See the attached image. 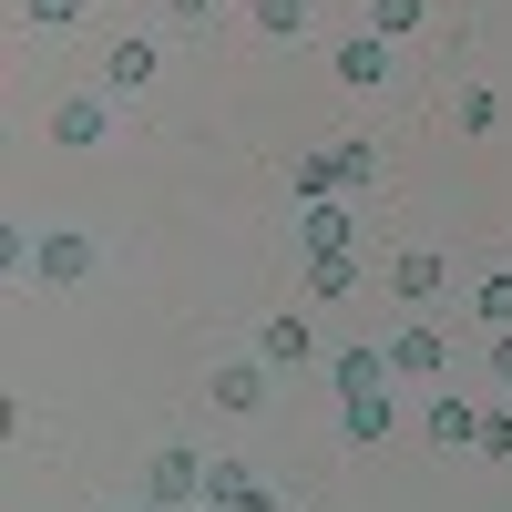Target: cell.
<instances>
[{
  "label": "cell",
  "mask_w": 512,
  "mask_h": 512,
  "mask_svg": "<svg viewBox=\"0 0 512 512\" xmlns=\"http://www.w3.org/2000/svg\"><path fill=\"white\" fill-rule=\"evenodd\" d=\"M451 113H461V134H492V123H502V103H492V93H461Z\"/></svg>",
  "instance_id": "21"
},
{
  "label": "cell",
  "mask_w": 512,
  "mask_h": 512,
  "mask_svg": "<svg viewBox=\"0 0 512 512\" xmlns=\"http://www.w3.org/2000/svg\"><path fill=\"white\" fill-rule=\"evenodd\" d=\"M420 21H431V0H369V31H379V41H400V31H420Z\"/></svg>",
  "instance_id": "17"
},
{
  "label": "cell",
  "mask_w": 512,
  "mask_h": 512,
  "mask_svg": "<svg viewBox=\"0 0 512 512\" xmlns=\"http://www.w3.org/2000/svg\"><path fill=\"white\" fill-rule=\"evenodd\" d=\"M420 420H431V441H441V451H482V410H472V400H451V390H441Z\"/></svg>",
  "instance_id": "10"
},
{
  "label": "cell",
  "mask_w": 512,
  "mask_h": 512,
  "mask_svg": "<svg viewBox=\"0 0 512 512\" xmlns=\"http://www.w3.org/2000/svg\"><path fill=\"white\" fill-rule=\"evenodd\" d=\"M297 246L308 256H349V216H338V205H297Z\"/></svg>",
  "instance_id": "13"
},
{
  "label": "cell",
  "mask_w": 512,
  "mask_h": 512,
  "mask_svg": "<svg viewBox=\"0 0 512 512\" xmlns=\"http://www.w3.org/2000/svg\"><path fill=\"white\" fill-rule=\"evenodd\" d=\"M390 369H400V379H441V369H451V338H441L431 318H410V328L390 338Z\"/></svg>",
  "instance_id": "3"
},
{
  "label": "cell",
  "mask_w": 512,
  "mask_h": 512,
  "mask_svg": "<svg viewBox=\"0 0 512 512\" xmlns=\"http://www.w3.org/2000/svg\"><path fill=\"white\" fill-rule=\"evenodd\" d=\"M93 267H103V246L82 236V226H52V236H41V256H31V277H52V287H82Z\"/></svg>",
  "instance_id": "2"
},
{
  "label": "cell",
  "mask_w": 512,
  "mask_h": 512,
  "mask_svg": "<svg viewBox=\"0 0 512 512\" xmlns=\"http://www.w3.org/2000/svg\"><path fill=\"white\" fill-rule=\"evenodd\" d=\"M103 134H113V103H103V93L52 103V144H72V154H82V144H103Z\"/></svg>",
  "instance_id": "5"
},
{
  "label": "cell",
  "mask_w": 512,
  "mask_h": 512,
  "mask_svg": "<svg viewBox=\"0 0 512 512\" xmlns=\"http://www.w3.org/2000/svg\"><path fill=\"white\" fill-rule=\"evenodd\" d=\"M195 482H205V461L175 441V451H154V472H144V502H195Z\"/></svg>",
  "instance_id": "7"
},
{
  "label": "cell",
  "mask_w": 512,
  "mask_h": 512,
  "mask_svg": "<svg viewBox=\"0 0 512 512\" xmlns=\"http://www.w3.org/2000/svg\"><path fill=\"white\" fill-rule=\"evenodd\" d=\"M492 379H502V390H512V338H492Z\"/></svg>",
  "instance_id": "24"
},
{
  "label": "cell",
  "mask_w": 512,
  "mask_h": 512,
  "mask_svg": "<svg viewBox=\"0 0 512 512\" xmlns=\"http://www.w3.org/2000/svg\"><path fill=\"white\" fill-rule=\"evenodd\" d=\"M308 287H318V297H349V287H359V256H308Z\"/></svg>",
  "instance_id": "19"
},
{
  "label": "cell",
  "mask_w": 512,
  "mask_h": 512,
  "mask_svg": "<svg viewBox=\"0 0 512 512\" xmlns=\"http://www.w3.org/2000/svg\"><path fill=\"white\" fill-rule=\"evenodd\" d=\"M21 21H31V31H72L82 0H21Z\"/></svg>",
  "instance_id": "20"
},
{
  "label": "cell",
  "mask_w": 512,
  "mask_h": 512,
  "mask_svg": "<svg viewBox=\"0 0 512 512\" xmlns=\"http://www.w3.org/2000/svg\"><path fill=\"white\" fill-rule=\"evenodd\" d=\"M154 62H164V52H154V41H144V31H123L103 72H113V93H144V82H154Z\"/></svg>",
  "instance_id": "12"
},
{
  "label": "cell",
  "mask_w": 512,
  "mask_h": 512,
  "mask_svg": "<svg viewBox=\"0 0 512 512\" xmlns=\"http://www.w3.org/2000/svg\"><path fill=\"white\" fill-rule=\"evenodd\" d=\"M338 431H349V441H379V431H390V390H369V400H338Z\"/></svg>",
  "instance_id": "16"
},
{
  "label": "cell",
  "mask_w": 512,
  "mask_h": 512,
  "mask_svg": "<svg viewBox=\"0 0 512 512\" xmlns=\"http://www.w3.org/2000/svg\"><path fill=\"white\" fill-rule=\"evenodd\" d=\"M256 359H267V369H308L318 359V328L308 318H267V328H256Z\"/></svg>",
  "instance_id": "6"
},
{
  "label": "cell",
  "mask_w": 512,
  "mask_h": 512,
  "mask_svg": "<svg viewBox=\"0 0 512 512\" xmlns=\"http://www.w3.org/2000/svg\"><path fill=\"white\" fill-rule=\"evenodd\" d=\"M123 512H134V502H123Z\"/></svg>",
  "instance_id": "26"
},
{
  "label": "cell",
  "mask_w": 512,
  "mask_h": 512,
  "mask_svg": "<svg viewBox=\"0 0 512 512\" xmlns=\"http://www.w3.org/2000/svg\"><path fill=\"white\" fill-rule=\"evenodd\" d=\"M390 287L410 297V308H431V297L451 287V256H431V246H410V256H400V267H390Z\"/></svg>",
  "instance_id": "9"
},
{
  "label": "cell",
  "mask_w": 512,
  "mask_h": 512,
  "mask_svg": "<svg viewBox=\"0 0 512 512\" xmlns=\"http://www.w3.org/2000/svg\"><path fill=\"white\" fill-rule=\"evenodd\" d=\"M328 379H338V400L390 390V349H338V359H328Z\"/></svg>",
  "instance_id": "8"
},
{
  "label": "cell",
  "mask_w": 512,
  "mask_h": 512,
  "mask_svg": "<svg viewBox=\"0 0 512 512\" xmlns=\"http://www.w3.org/2000/svg\"><path fill=\"white\" fill-rule=\"evenodd\" d=\"M246 11H256V31H277V41H297V31L318 21V0H246Z\"/></svg>",
  "instance_id": "15"
},
{
  "label": "cell",
  "mask_w": 512,
  "mask_h": 512,
  "mask_svg": "<svg viewBox=\"0 0 512 512\" xmlns=\"http://www.w3.org/2000/svg\"><path fill=\"white\" fill-rule=\"evenodd\" d=\"M256 492V472H246V461H205V482H195V512H236Z\"/></svg>",
  "instance_id": "11"
},
{
  "label": "cell",
  "mask_w": 512,
  "mask_h": 512,
  "mask_svg": "<svg viewBox=\"0 0 512 512\" xmlns=\"http://www.w3.org/2000/svg\"><path fill=\"white\" fill-rule=\"evenodd\" d=\"M328 62H338V82H349V93H379V82H390V41H379V31H349Z\"/></svg>",
  "instance_id": "4"
},
{
  "label": "cell",
  "mask_w": 512,
  "mask_h": 512,
  "mask_svg": "<svg viewBox=\"0 0 512 512\" xmlns=\"http://www.w3.org/2000/svg\"><path fill=\"white\" fill-rule=\"evenodd\" d=\"M164 11H175L185 31H205V21H216V11H226V0H164Z\"/></svg>",
  "instance_id": "23"
},
{
  "label": "cell",
  "mask_w": 512,
  "mask_h": 512,
  "mask_svg": "<svg viewBox=\"0 0 512 512\" xmlns=\"http://www.w3.org/2000/svg\"><path fill=\"white\" fill-rule=\"evenodd\" d=\"M472 318H492V328H512V267H492V277L472 287Z\"/></svg>",
  "instance_id": "18"
},
{
  "label": "cell",
  "mask_w": 512,
  "mask_h": 512,
  "mask_svg": "<svg viewBox=\"0 0 512 512\" xmlns=\"http://www.w3.org/2000/svg\"><path fill=\"white\" fill-rule=\"evenodd\" d=\"M482 451H492V461H512V410H482Z\"/></svg>",
  "instance_id": "22"
},
{
  "label": "cell",
  "mask_w": 512,
  "mask_h": 512,
  "mask_svg": "<svg viewBox=\"0 0 512 512\" xmlns=\"http://www.w3.org/2000/svg\"><path fill=\"white\" fill-rule=\"evenodd\" d=\"M267 400V359H226L216 369V410H256Z\"/></svg>",
  "instance_id": "14"
},
{
  "label": "cell",
  "mask_w": 512,
  "mask_h": 512,
  "mask_svg": "<svg viewBox=\"0 0 512 512\" xmlns=\"http://www.w3.org/2000/svg\"><path fill=\"white\" fill-rule=\"evenodd\" d=\"M349 185H359V175H349V154H338V144H318V154L287 164V195H297V205H338Z\"/></svg>",
  "instance_id": "1"
},
{
  "label": "cell",
  "mask_w": 512,
  "mask_h": 512,
  "mask_svg": "<svg viewBox=\"0 0 512 512\" xmlns=\"http://www.w3.org/2000/svg\"><path fill=\"white\" fill-rule=\"evenodd\" d=\"M236 512H287V502H277V492H267V482H256V492H246V502H236Z\"/></svg>",
  "instance_id": "25"
}]
</instances>
